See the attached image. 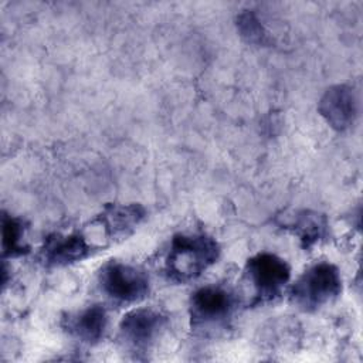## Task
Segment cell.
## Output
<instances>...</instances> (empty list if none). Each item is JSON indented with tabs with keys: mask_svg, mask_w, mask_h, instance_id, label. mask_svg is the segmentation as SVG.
<instances>
[{
	"mask_svg": "<svg viewBox=\"0 0 363 363\" xmlns=\"http://www.w3.org/2000/svg\"><path fill=\"white\" fill-rule=\"evenodd\" d=\"M218 241L206 233L174 234L163 262V272L173 284L196 281L220 257Z\"/></svg>",
	"mask_w": 363,
	"mask_h": 363,
	"instance_id": "1",
	"label": "cell"
},
{
	"mask_svg": "<svg viewBox=\"0 0 363 363\" xmlns=\"http://www.w3.org/2000/svg\"><path fill=\"white\" fill-rule=\"evenodd\" d=\"M238 295L225 285L197 288L189 299V320L194 333L214 336L230 328L238 308Z\"/></svg>",
	"mask_w": 363,
	"mask_h": 363,
	"instance_id": "2",
	"label": "cell"
},
{
	"mask_svg": "<svg viewBox=\"0 0 363 363\" xmlns=\"http://www.w3.org/2000/svg\"><path fill=\"white\" fill-rule=\"evenodd\" d=\"M291 279L288 262L272 252H258L245 261L241 282L248 308L268 305L277 301Z\"/></svg>",
	"mask_w": 363,
	"mask_h": 363,
	"instance_id": "3",
	"label": "cell"
},
{
	"mask_svg": "<svg viewBox=\"0 0 363 363\" xmlns=\"http://www.w3.org/2000/svg\"><path fill=\"white\" fill-rule=\"evenodd\" d=\"M343 289L339 268L328 261L306 268L289 288V301L299 311L313 313L336 301Z\"/></svg>",
	"mask_w": 363,
	"mask_h": 363,
	"instance_id": "4",
	"label": "cell"
},
{
	"mask_svg": "<svg viewBox=\"0 0 363 363\" xmlns=\"http://www.w3.org/2000/svg\"><path fill=\"white\" fill-rule=\"evenodd\" d=\"M96 281L101 292L119 306L138 303L150 291V279L140 267L118 259L105 262L96 274Z\"/></svg>",
	"mask_w": 363,
	"mask_h": 363,
	"instance_id": "5",
	"label": "cell"
},
{
	"mask_svg": "<svg viewBox=\"0 0 363 363\" xmlns=\"http://www.w3.org/2000/svg\"><path fill=\"white\" fill-rule=\"evenodd\" d=\"M167 323L166 315L153 308H135L119 322V337L135 353L147 352Z\"/></svg>",
	"mask_w": 363,
	"mask_h": 363,
	"instance_id": "6",
	"label": "cell"
},
{
	"mask_svg": "<svg viewBox=\"0 0 363 363\" xmlns=\"http://www.w3.org/2000/svg\"><path fill=\"white\" fill-rule=\"evenodd\" d=\"M146 217V208L139 203H109L89 224L102 233L108 242H119L130 237Z\"/></svg>",
	"mask_w": 363,
	"mask_h": 363,
	"instance_id": "7",
	"label": "cell"
},
{
	"mask_svg": "<svg viewBox=\"0 0 363 363\" xmlns=\"http://www.w3.org/2000/svg\"><path fill=\"white\" fill-rule=\"evenodd\" d=\"M92 251L94 245L81 231L69 234L54 233L45 238L40 258L48 268H61L88 258L92 255Z\"/></svg>",
	"mask_w": 363,
	"mask_h": 363,
	"instance_id": "8",
	"label": "cell"
},
{
	"mask_svg": "<svg viewBox=\"0 0 363 363\" xmlns=\"http://www.w3.org/2000/svg\"><path fill=\"white\" fill-rule=\"evenodd\" d=\"M318 112L337 132L352 128L357 116V99L353 88L346 84L329 86L318 102Z\"/></svg>",
	"mask_w": 363,
	"mask_h": 363,
	"instance_id": "9",
	"label": "cell"
},
{
	"mask_svg": "<svg viewBox=\"0 0 363 363\" xmlns=\"http://www.w3.org/2000/svg\"><path fill=\"white\" fill-rule=\"evenodd\" d=\"M61 326L64 332L81 343L95 345L105 336L108 313L102 305L94 303L65 313L61 319Z\"/></svg>",
	"mask_w": 363,
	"mask_h": 363,
	"instance_id": "10",
	"label": "cell"
},
{
	"mask_svg": "<svg viewBox=\"0 0 363 363\" xmlns=\"http://www.w3.org/2000/svg\"><path fill=\"white\" fill-rule=\"evenodd\" d=\"M278 225L298 237L305 251L325 241L329 235V220L323 213L315 210H296L277 220Z\"/></svg>",
	"mask_w": 363,
	"mask_h": 363,
	"instance_id": "11",
	"label": "cell"
},
{
	"mask_svg": "<svg viewBox=\"0 0 363 363\" xmlns=\"http://www.w3.org/2000/svg\"><path fill=\"white\" fill-rule=\"evenodd\" d=\"M24 223L21 218L3 213L1 217V248L3 257H20L28 252V247L24 244Z\"/></svg>",
	"mask_w": 363,
	"mask_h": 363,
	"instance_id": "12",
	"label": "cell"
},
{
	"mask_svg": "<svg viewBox=\"0 0 363 363\" xmlns=\"http://www.w3.org/2000/svg\"><path fill=\"white\" fill-rule=\"evenodd\" d=\"M237 30L241 38L252 45L271 44V35L254 10H242L235 18Z\"/></svg>",
	"mask_w": 363,
	"mask_h": 363,
	"instance_id": "13",
	"label": "cell"
}]
</instances>
